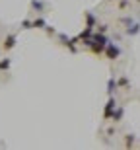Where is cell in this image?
<instances>
[{"instance_id":"1","label":"cell","mask_w":140,"mask_h":150,"mask_svg":"<svg viewBox=\"0 0 140 150\" xmlns=\"http://www.w3.org/2000/svg\"><path fill=\"white\" fill-rule=\"evenodd\" d=\"M12 45H14V37H10V39H8V41H6V45H4V47H8V49H10Z\"/></svg>"}]
</instances>
